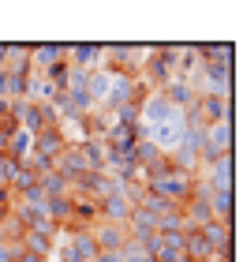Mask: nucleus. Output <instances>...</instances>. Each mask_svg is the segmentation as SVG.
Returning a JSON list of instances; mask_svg holds the SVG:
<instances>
[{"instance_id": "7ed1b4c3", "label": "nucleus", "mask_w": 243, "mask_h": 262, "mask_svg": "<svg viewBox=\"0 0 243 262\" xmlns=\"http://www.w3.org/2000/svg\"><path fill=\"white\" fill-rule=\"evenodd\" d=\"M27 142H30V131H15V135H11V150L27 154Z\"/></svg>"}, {"instance_id": "f257e3e1", "label": "nucleus", "mask_w": 243, "mask_h": 262, "mask_svg": "<svg viewBox=\"0 0 243 262\" xmlns=\"http://www.w3.org/2000/svg\"><path fill=\"white\" fill-rule=\"evenodd\" d=\"M228 139H232V127H228L225 120H217V127L210 131V150L217 154V158H221V154L228 150Z\"/></svg>"}, {"instance_id": "f03ea898", "label": "nucleus", "mask_w": 243, "mask_h": 262, "mask_svg": "<svg viewBox=\"0 0 243 262\" xmlns=\"http://www.w3.org/2000/svg\"><path fill=\"white\" fill-rule=\"evenodd\" d=\"M217 191H228V184H232V161H228V154L217 158V176H213Z\"/></svg>"}]
</instances>
